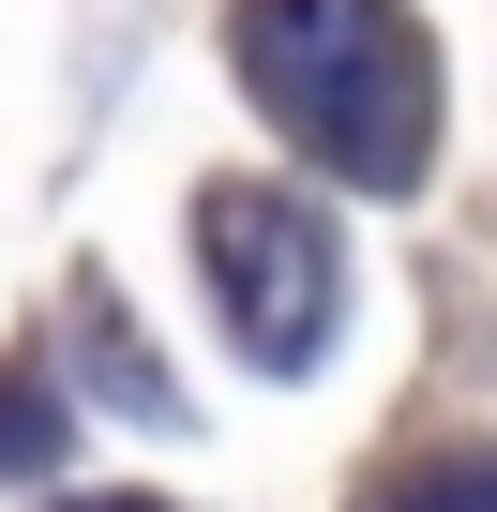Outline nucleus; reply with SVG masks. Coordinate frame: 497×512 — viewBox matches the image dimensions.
<instances>
[{"instance_id": "obj_3", "label": "nucleus", "mask_w": 497, "mask_h": 512, "mask_svg": "<svg viewBox=\"0 0 497 512\" xmlns=\"http://www.w3.org/2000/svg\"><path fill=\"white\" fill-rule=\"evenodd\" d=\"M362 512H497V452H422L392 497H362Z\"/></svg>"}, {"instance_id": "obj_1", "label": "nucleus", "mask_w": 497, "mask_h": 512, "mask_svg": "<svg viewBox=\"0 0 497 512\" xmlns=\"http://www.w3.org/2000/svg\"><path fill=\"white\" fill-rule=\"evenodd\" d=\"M241 91L287 121V151H317L362 196H407L437 151V46L407 0H241L226 16Z\"/></svg>"}, {"instance_id": "obj_2", "label": "nucleus", "mask_w": 497, "mask_h": 512, "mask_svg": "<svg viewBox=\"0 0 497 512\" xmlns=\"http://www.w3.org/2000/svg\"><path fill=\"white\" fill-rule=\"evenodd\" d=\"M196 256H211V302H226L241 362L302 377V362L332 347V317H347V256H332V226H317L302 196H272V181H211V196H196Z\"/></svg>"}, {"instance_id": "obj_4", "label": "nucleus", "mask_w": 497, "mask_h": 512, "mask_svg": "<svg viewBox=\"0 0 497 512\" xmlns=\"http://www.w3.org/2000/svg\"><path fill=\"white\" fill-rule=\"evenodd\" d=\"M46 452H61V407L31 377H0V467H46Z\"/></svg>"}, {"instance_id": "obj_5", "label": "nucleus", "mask_w": 497, "mask_h": 512, "mask_svg": "<svg viewBox=\"0 0 497 512\" xmlns=\"http://www.w3.org/2000/svg\"><path fill=\"white\" fill-rule=\"evenodd\" d=\"M76 512H166V497H76Z\"/></svg>"}]
</instances>
